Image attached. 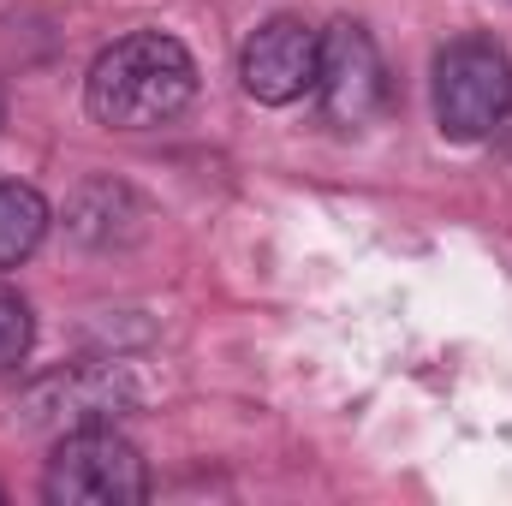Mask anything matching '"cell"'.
Segmentation results:
<instances>
[{
  "mask_svg": "<svg viewBox=\"0 0 512 506\" xmlns=\"http://www.w3.org/2000/svg\"><path fill=\"white\" fill-rule=\"evenodd\" d=\"M429 102H435V131L447 143H489L512 120V54L483 30L441 42L429 72Z\"/></svg>",
  "mask_w": 512,
  "mask_h": 506,
  "instance_id": "2",
  "label": "cell"
},
{
  "mask_svg": "<svg viewBox=\"0 0 512 506\" xmlns=\"http://www.w3.org/2000/svg\"><path fill=\"white\" fill-rule=\"evenodd\" d=\"M30 346H36L30 298H24L18 286H6V280H0V376H6V370H18V364L30 358Z\"/></svg>",
  "mask_w": 512,
  "mask_h": 506,
  "instance_id": "9",
  "label": "cell"
},
{
  "mask_svg": "<svg viewBox=\"0 0 512 506\" xmlns=\"http://www.w3.org/2000/svg\"><path fill=\"white\" fill-rule=\"evenodd\" d=\"M143 495H149L143 453L114 423L66 429L54 441L48 471H42V501L48 506H143Z\"/></svg>",
  "mask_w": 512,
  "mask_h": 506,
  "instance_id": "4",
  "label": "cell"
},
{
  "mask_svg": "<svg viewBox=\"0 0 512 506\" xmlns=\"http://www.w3.org/2000/svg\"><path fill=\"white\" fill-rule=\"evenodd\" d=\"M316 102L328 114V126H370L387 102V66L376 36L358 18H334L322 30V66H316Z\"/></svg>",
  "mask_w": 512,
  "mask_h": 506,
  "instance_id": "5",
  "label": "cell"
},
{
  "mask_svg": "<svg viewBox=\"0 0 512 506\" xmlns=\"http://www.w3.org/2000/svg\"><path fill=\"white\" fill-rule=\"evenodd\" d=\"M197 102V60L167 30H131L96 54L84 78V108L108 131H155Z\"/></svg>",
  "mask_w": 512,
  "mask_h": 506,
  "instance_id": "1",
  "label": "cell"
},
{
  "mask_svg": "<svg viewBox=\"0 0 512 506\" xmlns=\"http://www.w3.org/2000/svg\"><path fill=\"white\" fill-rule=\"evenodd\" d=\"M48 197L36 185H18V179H0V274L30 262L48 239Z\"/></svg>",
  "mask_w": 512,
  "mask_h": 506,
  "instance_id": "8",
  "label": "cell"
},
{
  "mask_svg": "<svg viewBox=\"0 0 512 506\" xmlns=\"http://www.w3.org/2000/svg\"><path fill=\"white\" fill-rule=\"evenodd\" d=\"M316 66H322V30L304 24L298 12L256 24L239 48V84L262 108H286L298 96H316Z\"/></svg>",
  "mask_w": 512,
  "mask_h": 506,
  "instance_id": "6",
  "label": "cell"
},
{
  "mask_svg": "<svg viewBox=\"0 0 512 506\" xmlns=\"http://www.w3.org/2000/svg\"><path fill=\"white\" fill-rule=\"evenodd\" d=\"M0 120H6V96H0Z\"/></svg>",
  "mask_w": 512,
  "mask_h": 506,
  "instance_id": "10",
  "label": "cell"
},
{
  "mask_svg": "<svg viewBox=\"0 0 512 506\" xmlns=\"http://www.w3.org/2000/svg\"><path fill=\"white\" fill-rule=\"evenodd\" d=\"M149 381L137 376L126 358H84L66 370H48L18 393V423L42 429V435H66V429H90V423H120L131 411H143Z\"/></svg>",
  "mask_w": 512,
  "mask_h": 506,
  "instance_id": "3",
  "label": "cell"
},
{
  "mask_svg": "<svg viewBox=\"0 0 512 506\" xmlns=\"http://www.w3.org/2000/svg\"><path fill=\"white\" fill-rule=\"evenodd\" d=\"M143 227H149V209L131 197L120 179H90L66 203V233L84 239V245H96V251H114V245L143 239Z\"/></svg>",
  "mask_w": 512,
  "mask_h": 506,
  "instance_id": "7",
  "label": "cell"
}]
</instances>
